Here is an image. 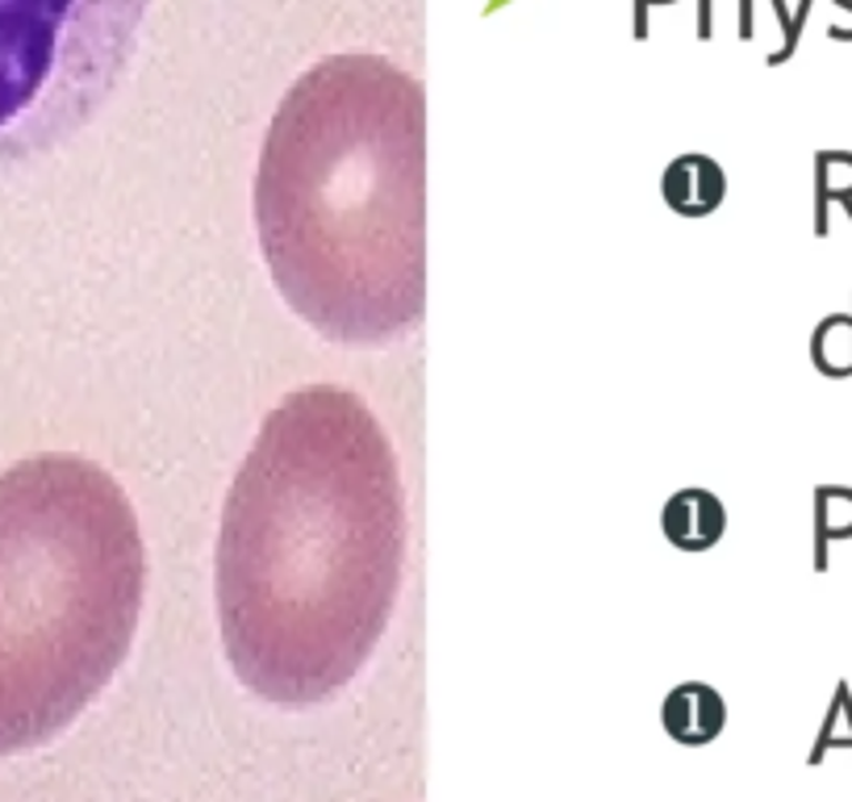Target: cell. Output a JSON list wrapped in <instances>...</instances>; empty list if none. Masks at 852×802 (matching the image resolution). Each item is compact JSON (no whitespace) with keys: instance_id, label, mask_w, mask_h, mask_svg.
<instances>
[{"instance_id":"6da1fadb","label":"cell","mask_w":852,"mask_h":802,"mask_svg":"<svg viewBox=\"0 0 852 802\" xmlns=\"http://www.w3.org/2000/svg\"><path fill=\"white\" fill-rule=\"evenodd\" d=\"M405 489L381 419L343 384L280 398L222 502L218 631L234 678L313 711L360 678L405 577Z\"/></svg>"},{"instance_id":"7a4b0ae2","label":"cell","mask_w":852,"mask_h":802,"mask_svg":"<svg viewBox=\"0 0 852 802\" xmlns=\"http://www.w3.org/2000/svg\"><path fill=\"white\" fill-rule=\"evenodd\" d=\"M280 301L339 348H389L427 314V97L393 59H318L280 97L251 184Z\"/></svg>"},{"instance_id":"3957f363","label":"cell","mask_w":852,"mask_h":802,"mask_svg":"<svg viewBox=\"0 0 852 802\" xmlns=\"http://www.w3.org/2000/svg\"><path fill=\"white\" fill-rule=\"evenodd\" d=\"M147 543L126 489L84 455L0 472V756L51 744L126 664Z\"/></svg>"},{"instance_id":"277c9868","label":"cell","mask_w":852,"mask_h":802,"mask_svg":"<svg viewBox=\"0 0 852 802\" xmlns=\"http://www.w3.org/2000/svg\"><path fill=\"white\" fill-rule=\"evenodd\" d=\"M151 0H0V172L71 142L118 92Z\"/></svg>"}]
</instances>
